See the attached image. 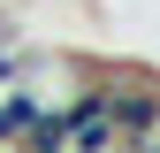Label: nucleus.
<instances>
[{
	"label": "nucleus",
	"mask_w": 160,
	"mask_h": 153,
	"mask_svg": "<svg viewBox=\"0 0 160 153\" xmlns=\"http://www.w3.org/2000/svg\"><path fill=\"white\" fill-rule=\"evenodd\" d=\"M99 84H107V123L122 145L160 130V76L152 69H99Z\"/></svg>",
	"instance_id": "obj_1"
},
{
	"label": "nucleus",
	"mask_w": 160,
	"mask_h": 153,
	"mask_svg": "<svg viewBox=\"0 0 160 153\" xmlns=\"http://www.w3.org/2000/svg\"><path fill=\"white\" fill-rule=\"evenodd\" d=\"M38 115H46V107H38V100H31V92H15V84H8V92H0V153H15V145H23V138H31V123H38Z\"/></svg>",
	"instance_id": "obj_2"
}]
</instances>
